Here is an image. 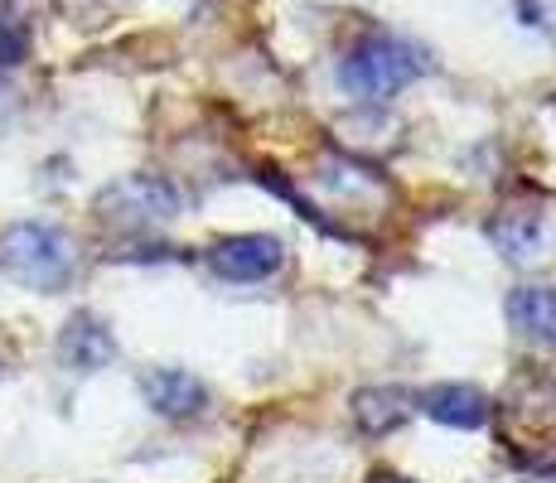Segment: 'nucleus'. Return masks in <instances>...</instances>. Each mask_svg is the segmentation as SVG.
Wrapping results in <instances>:
<instances>
[{"mask_svg":"<svg viewBox=\"0 0 556 483\" xmlns=\"http://www.w3.org/2000/svg\"><path fill=\"white\" fill-rule=\"evenodd\" d=\"M73 242L49 223H15L0 232V276L25 290H63L73 281Z\"/></svg>","mask_w":556,"mask_h":483,"instance_id":"1","label":"nucleus"},{"mask_svg":"<svg viewBox=\"0 0 556 483\" xmlns=\"http://www.w3.org/2000/svg\"><path fill=\"white\" fill-rule=\"evenodd\" d=\"M281 262H286L281 242L266 238V232H238V238H223L208 246V266L223 281H238V285L266 281V276L281 271Z\"/></svg>","mask_w":556,"mask_h":483,"instance_id":"4","label":"nucleus"},{"mask_svg":"<svg viewBox=\"0 0 556 483\" xmlns=\"http://www.w3.org/2000/svg\"><path fill=\"white\" fill-rule=\"evenodd\" d=\"M421 411L435 425H451V431H479L489 421V396L469 382H441L421 396Z\"/></svg>","mask_w":556,"mask_h":483,"instance_id":"7","label":"nucleus"},{"mask_svg":"<svg viewBox=\"0 0 556 483\" xmlns=\"http://www.w3.org/2000/svg\"><path fill=\"white\" fill-rule=\"evenodd\" d=\"M98 213L112 228H146L179 213V189L160 175H126L98 193Z\"/></svg>","mask_w":556,"mask_h":483,"instance_id":"3","label":"nucleus"},{"mask_svg":"<svg viewBox=\"0 0 556 483\" xmlns=\"http://www.w3.org/2000/svg\"><path fill=\"white\" fill-rule=\"evenodd\" d=\"M508 325L538 348H556V285H518L508 295Z\"/></svg>","mask_w":556,"mask_h":483,"instance_id":"8","label":"nucleus"},{"mask_svg":"<svg viewBox=\"0 0 556 483\" xmlns=\"http://www.w3.org/2000/svg\"><path fill=\"white\" fill-rule=\"evenodd\" d=\"M372 483H412V479H397V474H378Z\"/></svg>","mask_w":556,"mask_h":483,"instance_id":"12","label":"nucleus"},{"mask_svg":"<svg viewBox=\"0 0 556 483\" xmlns=\"http://www.w3.org/2000/svg\"><path fill=\"white\" fill-rule=\"evenodd\" d=\"M116 358V339L106 334L98 315H73L59 334V363L73 372H98Z\"/></svg>","mask_w":556,"mask_h":483,"instance_id":"6","label":"nucleus"},{"mask_svg":"<svg viewBox=\"0 0 556 483\" xmlns=\"http://www.w3.org/2000/svg\"><path fill=\"white\" fill-rule=\"evenodd\" d=\"M354 416L368 435H388V431H397V425H406L412 396H406L402 386H368V392L354 396Z\"/></svg>","mask_w":556,"mask_h":483,"instance_id":"10","label":"nucleus"},{"mask_svg":"<svg viewBox=\"0 0 556 483\" xmlns=\"http://www.w3.org/2000/svg\"><path fill=\"white\" fill-rule=\"evenodd\" d=\"M489 238L508 262H532V256L547 252V228H542L538 213H498L489 223Z\"/></svg>","mask_w":556,"mask_h":483,"instance_id":"9","label":"nucleus"},{"mask_svg":"<svg viewBox=\"0 0 556 483\" xmlns=\"http://www.w3.org/2000/svg\"><path fill=\"white\" fill-rule=\"evenodd\" d=\"M141 396L169 421H189V416H199L208 406V386L185 368H151L141 378Z\"/></svg>","mask_w":556,"mask_h":483,"instance_id":"5","label":"nucleus"},{"mask_svg":"<svg viewBox=\"0 0 556 483\" xmlns=\"http://www.w3.org/2000/svg\"><path fill=\"white\" fill-rule=\"evenodd\" d=\"M29 53V20L15 0H0V68H15Z\"/></svg>","mask_w":556,"mask_h":483,"instance_id":"11","label":"nucleus"},{"mask_svg":"<svg viewBox=\"0 0 556 483\" xmlns=\"http://www.w3.org/2000/svg\"><path fill=\"white\" fill-rule=\"evenodd\" d=\"M426 73V53L412 49L397 35H368L358 39L354 49L339 63V82H344L349 97L358 102H388L397 97L406 82H416Z\"/></svg>","mask_w":556,"mask_h":483,"instance_id":"2","label":"nucleus"}]
</instances>
